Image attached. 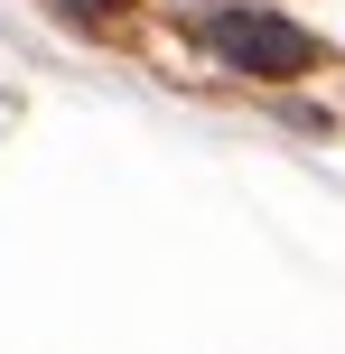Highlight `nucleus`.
Instances as JSON below:
<instances>
[{
  "label": "nucleus",
  "instance_id": "f257e3e1",
  "mask_svg": "<svg viewBox=\"0 0 345 354\" xmlns=\"http://www.w3.org/2000/svg\"><path fill=\"white\" fill-rule=\"evenodd\" d=\"M196 47L215 56V66H234V75H271V84L317 66V37L299 28V19H280V10H252V0L196 10Z\"/></svg>",
  "mask_w": 345,
  "mask_h": 354
},
{
  "label": "nucleus",
  "instance_id": "f03ea898",
  "mask_svg": "<svg viewBox=\"0 0 345 354\" xmlns=\"http://www.w3.org/2000/svg\"><path fill=\"white\" fill-rule=\"evenodd\" d=\"M66 19H84V28H103V19H122V0H56Z\"/></svg>",
  "mask_w": 345,
  "mask_h": 354
}]
</instances>
